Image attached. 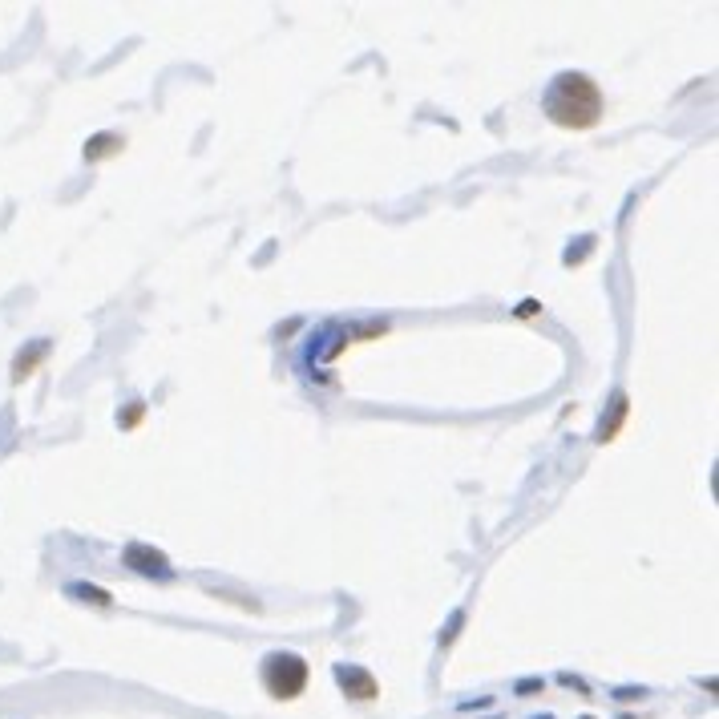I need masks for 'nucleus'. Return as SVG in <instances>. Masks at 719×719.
<instances>
[{"label": "nucleus", "mask_w": 719, "mask_h": 719, "mask_svg": "<svg viewBox=\"0 0 719 719\" xmlns=\"http://www.w3.org/2000/svg\"><path fill=\"white\" fill-rule=\"evenodd\" d=\"M546 114L562 130H590L602 118V93L586 73H558L546 93Z\"/></svg>", "instance_id": "f257e3e1"}, {"label": "nucleus", "mask_w": 719, "mask_h": 719, "mask_svg": "<svg viewBox=\"0 0 719 719\" xmlns=\"http://www.w3.org/2000/svg\"><path fill=\"white\" fill-rule=\"evenodd\" d=\"M263 687L275 699H295L307 687V663L299 655H267L263 663Z\"/></svg>", "instance_id": "f03ea898"}, {"label": "nucleus", "mask_w": 719, "mask_h": 719, "mask_svg": "<svg viewBox=\"0 0 719 719\" xmlns=\"http://www.w3.org/2000/svg\"><path fill=\"white\" fill-rule=\"evenodd\" d=\"M336 679H340V687H344L352 699H376V679H372L368 671H360V667H340Z\"/></svg>", "instance_id": "7ed1b4c3"}, {"label": "nucleus", "mask_w": 719, "mask_h": 719, "mask_svg": "<svg viewBox=\"0 0 719 719\" xmlns=\"http://www.w3.org/2000/svg\"><path fill=\"white\" fill-rule=\"evenodd\" d=\"M627 413H631V400H627V392H619V396L610 400V417H602V425H598V441H602V445L619 437V429H623Z\"/></svg>", "instance_id": "20e7f679"}, {"label": "nucleus", "mask_w": 719, "mask_h": 719, "mask_svg": "<svg viewBox=\"0 0 719 719\" xmlns=\"http://www.w3.org/2000/svg\"><path fill=\"white\" fill-rule=\"evenodd\" d=\"M126 562H130L134 570H142V574H170L166 558H162L158 550H146V546H130V550H126Z\"/></svg>", "instance_id": "39448f33"}, {"label": "nucleus", "mask_w": 719, "mask_h": 719, "mask_svg": "<svg viewBox=\"0 0 719 719\" xmlns=\"http://www.w3.org/2000/svg\"><path fill=\"white\" fill-rule=\"evenodd\" d=\"M45 356H49V344H45V340L29 344V352H21V356H17V364H13V376H17V380L33 376V368H37V364H41Z\"/></svg>", "instance_id": "423d86ee"}, {"label": "nucleus", "mask_w": 719, "mask_h": 719, "mask_svg": "<svg viewBox=\"0 0 719 719\" xmlns=\"http://www.w3.org/2000/svg\"><path fill=\"white\" fill-rule=\"evenodd\" d=\"M118 146H122V138H114V134H101V138H93V142L85 146V158H89V162H97V158L114 154Z\"/></svg>", "instance_id": "0eeeda50"}, {"label": "nucleus", "mask_w": 719, "mask_h": 719, "mask_svg": "<svg viewBox=\"0 0 719 719\" xmlns=\"http://www.w3.org/2000/svg\"><path fill=\"white\" fill-rule=\"evenodd\" d=\"M73 594H85V602H97V606H106V602H110V594H106V590H93V586H77Z\"/></svg>", "instance_id": "6e6552de"}, {"label": "nucleus", "mask_w": 719, "mask_h": 719, "mask_svg": "<svg viewBox=\"0 0 719 719\" xmlns=\"http://www.w3.org/2000/svg\"><path fill=\"white\" fill-rule=\"evenodd\" d=\"M138 421H142V404H134V408H130V413H126V421H122V425H126V429H134Z\"/></svg>", "instance_id": "1a4fd4ad"}, {"label": "nucleus", "mask_w": 719, "mask_h": 719, "mask_svg": "<svg viewBox=\"0 0 719 719\" xmlns=\"http://www.w3.org/2000/svg\"><path fill=\"white\" fill-rule=\"evenodd\" d=\"M586 719H590V715H586Z\"/></svg>", "instance_id": "9d476101"}]
</instances>
